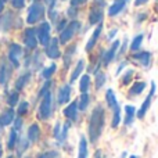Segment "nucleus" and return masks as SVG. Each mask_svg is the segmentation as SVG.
<instances>
[{
  "mask_svg": "<svg viewBox=\"0 0 158 158\" xmlns=\"http://www.w3.org/2000/svg\"><path fill=\"white\" fill-rule=\"evenodd\" d=\"M13 123H14L13 129L18 132L19 129L22 128V118H21V117H15V118H14V121H13Z\"/></svg>",
  "mask_w": 158,
  "mask_h": 158,
  "instance_id": "40",
  "label": "nucleus"
},
{
  "mask_svg": "<svg viewBox=\"0 0 158 158\" xmlns=\"http://www.w3.org/2000/svg\"><path fill=\"white\" fill-rule=\"evenodd\" d=\"M67 14H68V17H71V18H75L77 17V14H78V10H77V7H69L68 8V11H67Z\"/></svg>",
  "mask_w": 158,
  "mask_h": 158,
  "instance_id": "45",
  "label": "nucleus"
},
{
  "mask_svg": "<svg viewBox=\"0 0 158 158\" xmlns=\"http://www.w3.org/2000/svg\"><path fill=\"white\" fill-rule=\"evenodd\" d=\"M3 2H7V0H3Z\"/></svg>",
  "mask_w": 158,
  "mask_h": 158,
  "instance_id": "59",
  "label": "nucleus"
},
{
  "mask_svg": "<svg viewBox=\"0 0 158 158\" xmlns=\"http://www.w3.org/2000/svg\"><path fill=\"white\" fill-rule=\"evenodd\" d=\"M3 10H4V2H3V0H0V13H2Z\"/></svg>",
  "mask_w": 158,
  "mask_h": 158,
  "instance_id": "54",
  "label": "nucleus"
},
{
  "mask_svg": "<svg viewBox=\"0 0 158 158\" xmlns=\"http://www.w3.org/2000/svg\"><path fill=\"white\" fill-rule=\"evenodd\" d=\"M17 140H18V132L11 129L10 135H8V140H7V148L8 150H14L17 144Z\"/></svg>",
  "mask_w": 158,
  "mask_h": 158,
  "instance_id": "30",
  "label": "nucleus"
},
{
  "mask_svg": "<svg viewBox=\"0 0 158 158\" xmlns=\"http://www.w3.org/2000/svg\"><path fill=\"white\" fill-rule=\"evenodd\" d=\"M63 2H64V0H63Z\"/></svg>",
  "mask_w": 158,
  "mask_h": 158,
  "instance_id": "62",
  "label": "nucleus"
},
{
  "mask_svg": "<svg viewBox=\"0 0 158 158\" xmlns=\"http://www.w3.org/2000/svg\"><path fill=\"white\" fill-rule=\"evenodd\" d=\"M52 81H50V79H49V81H47L46 82V83H44L43 85V86H42V89H40V92H39V97H42V96H43L44 94V93H47V92H50V87H52Z\"/></svg>",
  "mask_w": 158,
  "mask_h": 158,
  "instance_id": "38",
  "label": "nucleus"
},
{
  "mask_svg": "<svg viewBox=\"0 0 158 158\" xmlns=\"http://www.w3.org/2000/svg\"><path fill=\"white\" fill-rule=\"evenodd\" d=\"M146 82H135L133 85H132V87L129 89V97H135V96H139L140 93L144 92L146 89Z\"/></svg>",
  "mask_w": 158,
  "mask_h": 158,
  "instance_id": "23",
  "label": "nucleus"
},
{
  "mask_svg": "<svg viewBox=\"0 0 158 158\" xmlns=\"http://www.w3.org/2000/svg\"><path fill=\"white\" fill-rule=\"evenodd\" d=\"M11 6L17 10H21L25 7V0H11Z\"/></svg>",
  "mask_w": 158,
  "mask_h": 158,
  "instance_id": "41",
  "label": "nucleus"
},
{
  "mask_svg": "<svg viewBox=\"0 0 158 158\" xmlns=\"http://www.w3.org/2000/svg\"><path fill=\"white\" fill-rule=\"evenodd\" d=\"M133 60H136L142 67H148L151 63V53L150 52H143V53H136L132 56Z\"/></svg>",
  "mask_w": 158,
  "mask_h": 158,
  "instance_id": "19",
  "label": "nucleus"
},
{
  "mask_svg": "<svg viewBox=\"0 0 158 158\" xmlns=\"http://www.w3.org/2000/svg\"><path fill=\"white\" fill-rule=\"evenodd\" d=\"M28 147H29V140H28L25 136L18 137V140H17V144H15L17 156H18V157H22L25 151L28 150Z\"/></svg>",
  "mask_w": 158,
  "mask_h": 158,
  "instance_id": "20",
  "label": "nucleus"
},
{
  "mask_svg": "<svg viewBox=\"0 0 158 158\" xmlns=\"http://www.w3.org/2000/svg\"><path fill=\"white\" fill-rule=\"evenodd\" d=\"M60 42H58V38H52L49 40V43L46 44V56L52 60H56V58L61 57V52L60 47H58Z\"/></svg>",
  "mask_w": 158,
  "mask_h": 158,
  "instance_id": "6",
  "label": "nucleus"
},
{
  "mask_svg": "<svg viewBox=\"0 0 158 158\" xmlns=\"http://www.w3.org/2000/svg\"><path fill=\"white\" fill-rule=\"evenodd\" d=\"M0 150H2V144H0Z\"/></svg>",
  "mask_w": 158,
  "mask_h": 158,
  "instance_id": "57",
  "label": "nucleus"
},
{
  "mask_svg": "<svg viewBox=\"0 0 158 158\" xmlns=\"http://www.w3.org/2000/svg\"><path fill=\"white\" fill-rule=\"evenodd\" d=\"M7 158H13V157H11V156H10V157H7Z\"/></svg>",
  "mask_w": 158,
  "mask_h": 158,
  "instance_id": "58",
  "label": "nucleus"
},
{
  "mask_svg": "<svg viewBox=\"0 0 158 158\" xmlns=\"http://www.w3.org/2000/svg\"><path fill=\"white\" fill-rule=\"evenodd\" d=\"M104 123H106V112L101 106L94 107L92 111L89 119V128H87V133H89V140L92 143H96L100 139L101 133L104 129Z\"/></svg>",
  "mask_w": 158,
  "mask_h": 158,
  "instance_id": "1",
  "label": "nucleus"
},
{
  "mask_svg": "<svg viewBox=\"0 0 158 158\" xmlns=\"http://www.w3.org/2000/svg\"><path fill=\"white\" fill-rule=\"evenodd\" d=\"M22 40L24 44L28 47L29 50H35L38 46V39H36V31L32 28H28L24 31V35H22Z\"/></svg>",
  "mask_w": 158,
  "mask_h": 158,
  "instance_id": "7",
  "label": "nucleus"
},
{
  "mask_svg": "<svg viewBox=\"0 0 158 158\" xmlns=\"http://www.w3.org/2000/svg\"><path fill=\"white\" fill-rule=\"evenodd\" d=\"M49 17H50V19H52L53 22L58 21V13L54 10V8H50L49 10Z\"/></svg>",
  "mask_w": 158,
  "mask_h": 158,
  "instance_id": "43",
  "label": "nucleus"
},
{
  "mask_svg": "<svg viewBox=\"0 0 158 158\" xmlns=\"http://www.w3.org/2000/svg\"><path fill=\"white\" fill-rule=\"evenodd\" d=\"M0 158H2V150H0Z\"/></svg>",
  "mask_w": 158,
  "mask_h": 158,
  "instance_id": "56",
  "label": "nucleus"
},
{
  "mask_svg": "<svg viewBox=\"0 0 158 158\" xmlns=\"http://www.w3.org/2000/svg\"><path fill=\"white\" fill-rule=\"evenodd\" d=\"M93 6L100 7V8H104V6H106V0H93Z\"/></svg>",
  "mask_w": 158,
  "mask_h": 158,
  "instance_id": "46",
  "label": "nucleus"
},
{
  "mask_svg": "<svg viewBox=\"0 0 158 158\" xmlns=\"http://www.w3.org/2000/svg\"><path fill=\"white\" fill-rule=\"evenodd\" d=\"M27 158H31V157H27Z\"/></svg>",
  "mask_w": 158,
  "mask_h": 158,
  "instance_id": "61",
  "label": "nucleus"
},
{
  "mask_svg": "<svg viewBox=\"0 0 158 158\" xmlns=\"http://www.w3.org/2000/svg\"><path fill=\"white\" fill-rule=\"evenodd\" d=\"M7 57L10 61L13 68H18L19 67V60L22 57V47L17 43H11L8 46V52H7Z\"/></svg>",
  "mask_w": 158,
  "mask_h": 158,
  "instance_id": "5",
  "label": "nucleus"
},
{
  "mask_svg": "<svg viewBox=\"0 0 158 158\" xmlns=\"http://www.w3.org/2000/svg\"><path fill=\"white\" fill-rule=\"evenodd\" d=\"M75 52H77V46H75V44H72L71 47H68V49L65 50V54H64V65H65V68H68L69 67Z\"/></svg>",
  "mask_w": 158,
  "mask_h": 158,
  "instance_id": "28",
  "label": "nucleus"
},
{
  "mask_svg": "<svg viewBox=\"0 0 158 158\" xmlns=\"http://www.w3.org/2000/svg\"><path fill=\"white\" fill-rule=\"evenodd\" d=\"M38 158H58V153L57 151H47V153L39 154Z\"/></svg>",
  "mask_w": 158,
  "mask_h": 158,
  "instance_id": "42",
  "label": "nucleus"
},
{
  "mask_svg": "<svg viewBox=\"0 0 158 158\" xmlns=\"http://www.w3.org/2000/svg\"><path fill=\"white\" fill-rule=\"evenodd\" d=\"M81 27H82L81 22L75 21V19H74V21H71L69 24H67L65 28H64V29L60 32V43H63V44L68 43V42L75 36V33L79 32Z\"/></svg>",
  "mask_w": 158,
  "mask_h": 158,
  "instance_id": "3",
  "label": "nucleus"
},
{
  "mask_svg": "<svg viewBox=\"0 0 158 158\" xmlns=\"http://www.w3.org/2000/svg\"><path fill=\"white\" fill-rule=\"evenodd\" d=\"M129 158H139V157H137V156H131Z\"/></svg>",
  "mask_w": 158,
  "mask_h": 158,
  "instance_id": "55",
  "label": "nucleus"
},
{
  "mask_svg": "<svg viewBox=\"0 0 158 158\" xmlns=\"http://www.w3.org/2000/svg\"><path fill=\"white\" fill-rule=\"evenodd\" d=\"M119 44H121V42L115 40L114 43H112V46L110 47V49L107 50V52H104L103 54H101V60H103V63H104V65H106V67L108 65V64L115 58L118 49H119Z\"/></svg>",
  "mask_w": 158,
  "mask_h": 158,
  "instance_id": "10",
  "label": "nucleus"
},
{
  "mask_svg": "<svg viewBox=\"0 0 158 158\" xmlns=\"http://www.w3.org/2000/svg\"><path fill=\"white\" fill-rule=\"evenodd\" d=\"M69 98H71V85H64L58 89L57 93V104L63 106V104L69 103Z\"/></svg>",
  "mask_w": 158,
  "mask_h": 158,
  "instance_id": "11",
  "label": "nucleus"
},
{
  "mask_svg": "<svg viewBox=\"0 0 158 158\" xmlns=\"http://www.w3.org/2000/svg\"><path fill=\"white\" fill-rule=\"evenodd\" d=\"M135 117H136V108L133 106H125V119H123V123L126 126L132 125Z\"/></svg>",
  "mask_w": 158,
  "mask_h": 158,
  "instance_id": "21",
  "label": "nucleus"
},
{
  "mask_svg": "<svg viewBox=\"0 0 158 158\" xmlns=\"http://www.w3.org/2000/svg\"><path fill=\"white\" fill-rule=\"evenodd\" d=\"M83 69H85V61L83 60H79L78 64H77V67H75V69L72 71V74H71V82L77 81V79L81 77L82 72H83Z\"/></svg>",
  "mask_w": 158,
  "mask_h": 158,
  "instance_id": "29",
  "label": "nucleus"
},
{
  "mask_svg": "<svg viewBox=\"0 0 158 158\" xmlns=\"http://www.w3.org/2000/svg\"><path fill=\"white\" fill-rule=\"evenodd\" d=\"M29 81H31V72H24V74H21L18 77V79L15 81V90L17 92L22 90L28 85Z\"/></svg>",
  "mask_w": 158,
  "mask_h": 158,
  "instance_id": "22",
  "label": "nucleus"
},
{
  "mask_svg": "<svg viewBox=\"0 0 158 158\" xmlns=\"http://www.w3.org/2000/svg\"><path fill=\"white\" fill-rule=\"evenodd\" d=\"M117 32H118L117 29H112V31H110V33H108V39H112V38H114V36L117 35Z\"/></svg>",
  "mask_w": 158,
  "mask_h": 158,
  "instance_id": "51",
  "label": "nucleus"
},
{
  "mask_svg": "<svg viewBox=\"0 0 158 158\" xmlns=\"http://www.w3.org/2000/svg\"><path fill=\"white\" fill-rule=\"evenodd\" d=\"M35 2H39V0H35Z\"/></svg>",
  "mask_w": 158,
  "mask_h": 158,
  "instance_id": "60",
  "label": "nucleus"
},
{
  "mask_svg": "<svg viewBox=\"0 0 158 158\" xmlns=\"http://www.w3.org/2000/svg\"><path fill=\"white\" fill-rule=\"evenodd\" d=\"M27 139L29 140V143H36L40 139V126H39L38 123H32V125L28 128Z\"/></svg>",
  "mask_w": 158,
  "mask_h": 158,
  "instance_id": "16",
  "label": "nucleus"
},
{
  "mask_svg": "<svg viewBox=\"0 0 158 158\" xmlns=\"http://www.w3.org/2000/svg\"><path fill=\"white\" fill-rule=\"evenodd\" d=\"M121 123V108L119 106L115 107L114 110H112V122H111V126L112 128H118Z\"/></svg>",
  "mask_w": 158,
  "mask_h": 158,
  "instance_id": "33",
  "label": "nucleus"
},
{
  "mask_svg": "<svg viewBox=\"0 0 158 158\" xmlns=\"http://www.w3.org/2000/svg\"><path fill=\"white\" fill-rule=\"evenodd\" d=\"M126 3H128V0H114V3L111 4V7L108 8V15L110 17L118 15V14L125 8Z\"/></svg>",
  "mask_w": 158,
  "mask_h": 158,
  "instance_id": "18",
  "label": "nucleus"
},
{
  "mask_svg": "<svg viewBox=\"0 0 158 158\" xmlns=\"http://www.w3.org/2000/svg\"><path fill=\"white\" fill-rule=\"evenodd\" d=\"M154 93H156V83H154V82H151L150 94H148V96H147V98H146V100L143 101V104H142V107L139 108V111H136V115H137V118H139V119H143V118H144V115L147 114L148 108H150V106H151V101H153V96H154Z\"/></svg>",
  "mask_w": 158,
  "mask_h": 158,
  "instance_id": "8",
  "label": "nucleus"
},
{
  "mask_svg": "<svg viewBox=\"0 0 158 158\" xmlns=\"http://www.w3.org/2000/svg\"><path fill=\"white\" fill-rule=\"evenodd\" d=\"M78 106H77V101H72V103H69L68 106L64 108V115H65V118L69 121V122H74V121L78 119Z\"/></svg>",
  "mask_w": 158,
  "mask_h": 158,
  "instance_id": "14",
  "label": "nucleus"
},
{
  "mask_svg": "<svg viewBox=\"0 0 158 158\" xmlns=\"http://www.w3.org/2000/svg\"><path fill=\"white\" fill-rule=\"evenodd\" d=\"M142 43H143V35H136L131 43V50L132 52H137L140 49V46H142Z\"/></svg>",
  "mask_w": 158,
  "mask_h": 158,
  "instance_id": "36",
  "label": "nucleus"
},
{
  "mask_svg": "<svg viewBox=\"0 0 158 158\" xmlns=\"http://www.w3.org/2000/svg\"><path fill=\"white\" fill-rule=\"evenodd\" d=\"M148 0H135V6L136 7H139V6H143V4H146Z\"/></svg>",
  "mask_w": 158,
  "mask_h": 158,
  "instance_id": "49",
  "label": "nucleus"
},
{
  "mask_svg": "<svg viewBox=\"0 0 158 158\" xmlns=\"http://www.w3.org/2000/svg\"><path fill=\"white\" fill-rule=\"evenodd\" d=\"M69 128H71V122H69V121H67V122L64 123L63 126H61V132H60V136H58V139H57L58 144H63V143H64V142H65V140H67V136H68Z\"/></svg>",
  "mask_w": 158,
  "mask_h": 158,
  "instance_id": "27",
  "label": "nucleus"
},
{
  "mask_svg": "<svg viewBox=\"0 0 158 158\" xmlns=\"http://www.w3.org/2000/svg\"><path fill=\"white\" fill-rule=\"evenodd\" d=\"M14 118H15V111L13 108H7L0 114V128H4V126H8L13 123Z\"/></svg>",
  "mask_w": 158,
  "mask_h": 158,
  "instance_id": "13",
  "label": "nucleus"
},
{
  "mask_svg": "<svg viewBox=\"0 0 158 158\" xmlns=\"http://www.w3.org/2000/svg\"><path fill=\"white\" fill-rule=\"evenodd\" d=\"M90 87V78L89 75H82L81 81H79V92L81 93H87Z\"/></svg>",
  "mask_w": 158,
  "mask_h": 158,
  "instance_id": "31",
  "label": "nucleus"
},
{
  "mask_svg": "<svg viewBox=\"0 0 158 158\" xmlns=\"http://www.w3.org/2000/svg\"><path fill=\"white\" fill-rule=\"evenodd\" d=\"M60 132H61V123L57 122L56 123V126H54V131H53V136H54L56 140H57L58 136H60Z\"/></svg>",
  "mask_w": 158,
  "mask_h": 158,
  "instance_id": "44",
  "label": "nucleus"
},
{
  "mask_svg": "<svg viewBox=\"0 0 158 158\" xmlns=\"http://www.w3.org/2000/svg\"><path fill=\"white\" fill-rule=\"evenodd\" d=\"M28 110H29V104H28L27 101H21L18 106V110H17V114H18L19 117H22V115H25L28 112Z\"/></svg>",
  "mask_w": 158,
  "mask_h": 158,
  "instance_id": "37",
  "label": "nucleus"
},
{
  "mask_svg": "<svg viewBox=\"0 0 158 158\" xmlns=\"http://www.w3.org/2000/svg\"><path fill=\"white\" fill-rule=\"evenodd\" d=\"M128 65V63H126V61H122V63L119 64V68H118V72H121V69L123 68V67H126Z\"/></svg>",
  "mask_w": 158,
  "mask_h": 158,
  "instance_id": "52",
  "label": "nucleus"
},
{
  "mask_svg": "<svg viewBox=\"0 0 158 158\" xmlns=\"http://www.w3.org/2000/svg\"><path fill=\"white\" fill-rule=\"evenodd\" d=\"M11 77V68L6 61L0 63V83L2 85H7L8 79Z\"/></svg>",
  "mask_w": 158,
  "mask_h": 158,
  "instance_id": "17",
  "label": "nucleus"
},
{
  "mask_svg": "<svg viewBox=\"0 0 158 158\" xmlns=\"http://www.w3.org/2000/svg\"><path fill=\"white\" fill-rule=\"evenodd\" d=\"M44 17V7L40 4V3L35 2L28 10V17H27V22L29 25L38 24L39 21H42Z\"/></svg>",
  "mask_w": 158,
  "mask_h": 158,
  "instance_id": "4",
  "label": "nucleus"
},
{
  "mask_svg": "<svg viewBox=\"0 0 158 158\" xmlns=\"http://www.w3.org/2000/svg\"><path fill=\"white\" fill-rule=\"evenodd\" d=\"M94 158H101V151H100V150H97V151H96Z\"/></svg>",
  "mask_w": 158,
  "mask_h": 158,
  "instance_id": "53",
  "label": "nucleus"
},
{
  "mask_svg": "<svg viewBox=\"0 0 158 158\" xmlns=\"http://www.w3.org/2000/svg\"><path fill=\"white\" fill-rule=\"evenodd\" d=\"M106 81H107V78H106V74L104 72H101V71H97L96 72V81H94V83H96V89H101V87L104 86V83H106Z\"/></svg>",
  "mask_w": 158,
  "mask_h": 158,
  "instance_id": "34",
  "label": "nucleus"
},
{
  "mask_svg": "<svg viewBox=\"0 0 158 158\" xmlns=\"http://www.w3.org/2000/svg\"><path fill=\"white\" fill-rule=\"evenodd\" d=\"M44 2H46V4L49 6L50 8H53V7H54V4H56V2H57V0H44Z\"/></svg>",
  "mask_w": 158,
  "mask_h": 158,
  "instance_id": "50",
  "label": "nucleus"
},
{
  "mask_svg": "<svg viewBox=\"0 0 158 158\" xmlns=\"http://www.w3.org/2000/svg\"><path fill=\"white\" fill-rule=\"evenodd\" d=\"M56 71H57V65H56V64H50L49 67H46V68L42 71V78L46 79V81H49V79L54 75Z\"/></svg>",
  "mask_w": 158,
  "mask_h": 158,
  "instance_id": "32",
  "label": "nucleus"
},
{
  "mask_svg": "<svg viewBox=\"0 0 158 158\" xmlns=\"http://www.w3.org/2000/svg\"><path fill=\"white\" fill-rule=\"evenodd\" d=\"M146 18H147V14H146V13H142V14H139V15H137L136 21H137V22H143Z\"/></svg>",
  "mask_w": 158,
  "mask_h": 158,
  "instance_id": "48",
  "label": "nucleus"
},
{
  "mask_svg": "<svg viewBox=\"0 0 158 158\" xmlns=\"http://www.w3.org/2000/svg\"><path fill=\"white\" fill-rule=\"evenodd\" d=\"M78 158H87V140L85 136H81V139H79Z\"/></svg>",
  "mask_w": 158,
  "mask_h": 158,
  "instance_id": "25",
  "label": "nucleus"
},
{
  "mask_svg": "<svg viewBox=\"0 0 158 158\" xmlns=\"http://www.w3.org/2000/svg\"><path fill=\"white\" fill-rule=\"evenodd\" d=\"M50 31H52V27H50L49 22H42L38 28V38H39V43L46 46L49 43L50 38Z\"/></svg>",
  "mask_w": 158,
  "mask_h": 158,
  "instance_id": "9",
  "label": "nucleus"
},
{
  "mask_svg": "<svg viewBox=\"0 0 158 158\" xmlns=\"http://www.w3.org/2000/svg\"><path fill=\"white\" fill-rule=\"evenodd\" d=\"M132 75H133V69H128V71L123 74V77H122V83L128 85L129 82H131V79H132Z\"/></svg>",
  "mask_w": 158,
  "mask_h": 158,
  "instance_id": "39",
  "label": "nucleus"
},
{
  "mask_svg": "<svg viewBox=\"0 0 158 158\" xmlns=\"http://www.w3.org/2000/svg\"><path fill=\"white\" fill-rule=\"evenodd\" d=\"M101 31H103V24H98L97 25V28H96L94 31H93V33H92V36H90V39L87 40V43H86V47H85V50L86 52H90V50L93 49V47L96 46V43H97V40H98V38H100V33H101Z\"/></svg>",
  "mask_w": 158,
  "mask_h": 158,
  "instance_id": "15",
  "label": "nucleus"
},
{
  "mask_svg": "<svg viewBox=\"0 0 158 158\" xmlns=\"http://www.w3.org/2000/svg\"><path fill=\"white\" fill-rule=\"evenodd\" d=\"M89 103H90V97L87 93H82L79 100L77 101V106H78V111H85V110L89 107Z\"/></svg>",
  "mask_w": 158,
  "mask_h": 158,
  "instance_id": "26",
  "label": "nucleus"
},
{
  "mask_svg": "<svg viewBox=\"0 0 158 158\" xmlns=\"http://www.w3.org/2000/svg\"><path fill=\"white\" fill-rule=\"evenodd\" d=\"M103 18H104L103 8L93 6V7L90 8V13H89V24H90V25L100 24V22L103 21Z\"/></svg>",
  "mask_w": 158,
  "mask_h": 158,
  "instance_id": "12",
  "label": "nucleus"
},
{
  "mask_svg": "<svg viewBox=\"0 0 158 158\" xmlns=\"http://www.w3.org/2000/svg\"><path fill=\"white\" fill-rule=\"evenodd\" d=\"M65 25H67V21H64V19H61L60 21V24H57V31L58 32H61V31L65 28Z\"/></svg>",
  "mask_w": 158,
  "mask_h": 158,
  "instance_id": "47",
  "label": "nucleus"
},
{
  "mask_svg": "<svg viewBox=\"0 0 158 158\" xmlns=\"http://www.w3.org/2000/svg\"><path fill=\"white\" fill-rule=\"evenodd\" d=\"M53 112V98H52V93L47 92L42 96V101L40 106H39V119L40 121H47L50 117H52Z\"/></svg>",
  "mask_w": 158,
  "mask_h": 158,
  "instance_id": "2",
  "label": "nucleus"
},
{
  "mask_svg": "<svg viewBox=\"0 0 158 158\" xmlns=\"http://www.w3.org/2000/svg\"><path fill=\"white\" fill-rule=\"evenodd\" d=\"M106 101L108 104V107L111 110H114L115 107H118V100H117V96H115L114 90L112 89H108L106 92Z\"/></svg>",
  "mask_w": 158,
  "mask_h": 158,
  "instance_id": "24",
  "label": "nucleus"
},
{
  "mask_svg": "<svg viewBox=\"0 0 158 158\" xmlns=\"http://www.w3.org/2000/svg\"><path fill=\"white\" fill-rule=\"evenodd\" d=\"M18 101H19V94H18V92L17 90H13V92L8 94V97H7V104L13 108L14 106H17L18 104Z\"/></svg>",
  "mask_w": 158,
  "mask_h": 158,
  "instance_id": "35",
  "label": "nucleus"
}]
</instances>
